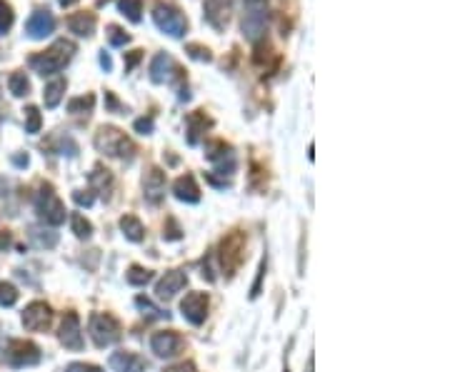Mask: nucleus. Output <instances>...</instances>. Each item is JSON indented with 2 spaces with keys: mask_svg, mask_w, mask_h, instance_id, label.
Masks as SVG:
<instances>
[{
  "mask_svg": "<svg viewBox=\"0 0 450 372\" xmlns=\"http://www.w3.org/2000/svg\"><path fill=\"white\" fill-rule=\"evenodd\" d=\"M75 50H78V48H75L73 40H65V37H60V40H55L48 50L30 55V60H28V63H30V68L35 70L38 75L48 78V75H58L60 70L70 63V58L75 55Z\"/></svg>",
  "mask_w": 450,
  "mask_h": 372,
  "instance_id": "nucleus-1",
  "label": "nucleus"
},
{
  "mask_svg": "<svg viewBox=\"0 0 450 372\" xmlns=\"http://www.w3.org/2000/svg\"><path fill=\"white\" fill-rule=\"evenodd\" d=\"M93 143H96L98 153L108 155V158L133 160V155H135V145H133V140L128 138L120 128H116V125H103V128H98L96 140H93Z\"/></svg>",
  "mask_w": 450,
  "mask_h": 372,
  "instance_id": "nucleus-2",
  "label": "nucleus"
},
{
  "mask_svg": "<svg viewBox=\"0 0 450 372\" xmlns=\"http://www.w3.org/2000/svg\"><path fill=\"white\" fill-rule=\"evenodd\" d=\"M88 332L90 337H93V342H96L98 347H111L116 345L118 340H120L123 330H120V322H118L113 315L108 313H93L88 320Z\"/></svg>",
  "mask_w": 450,
  "mask_h": 372,
  "instance_id": "nucleus-3",
  "label": "nucleus"
},
{
  "mask_svg": "<svg viewBox=\"0 0 450 372\" xmlns=\"http://www.w3.org/2000/svg\"><path fill=\"white\" fill-rule=\"evenodd\" d=\"M153 21L160 30L173 37H183L188 33V18L175 3H163V0H160L158 6L153 8Z\"/></svg>",
  "mask_w": 450,
  "mask_h": 372,
  "instance_id": "nucleus-4",
  "label": "nucleus"
},
{
  "mask_svg": "<svg viewBox=\"0 0 450 372\" xmlns=\"http://www.w3.org/2000/svg\"><path fill=\"white\" fill-rule=\"evenodd\" d=\"M35 213L43 223L53 225V228H58V225L65 223V205L60 202V197L55 195L53 185L40 187V192L35 195Z\"/></svg>",
  "mask_w": 450,
  "mask_h": 372,
  "instance_id": "nucleus-5",
  "label": "nucleus"
},
{
  "mask_svg": "<svg viewBox=\"0 0 450 372\" xmlns=\"http://www.w3.org/2000/svg\"><path fill=\"white\" fill-rule=\"evenodd\" d=\"M40 357V347L30 340H11L6 345V350H3V362L8 367H16V370L38 365Z\"/></svg>",
  "mask_w": 450,
  "mask_h": 372,
  "instance_id": "nucleus-6",
  "label": "nucleus"
},
{
  "mask_svg": "<svg viewBox=\"0 0 450 372\" xmlns=\"http://www.w3.org/2000/svg\"><path fill=\"white\" fill-rule=\"evenodd\" d=\"M243 250H245V235L240 230L230 233L220 245V265L228 275H235V270L243 262Z\"/></svg>",
  "mask_w": 450,
  "mask_h": 372,
  "instance_id": "nucleus-7",
  "label": "nucleus"
},
{
  "mask_svg": "<svg viewBox=\"0 0 450 372\" xmlns=\"http://www.w3.org/2000/svg\"><path fill=\"white\" fill-rule=\"evenodd\" d=\"M150 80L153 83H173V80H183L186 78V73H183V68H180L178 63H175L173 58H170L168 53H158L153 60H150Z\"/></svg>",
  "mask_w": 450,
  "mask_h": 372,
  "instance_id": "nucleus-8",
  "label": "nucleus"
},
{
  "mask_svg": "<svg viewBox=\"0 0 450 372\" xmlns=\"http://www.w3.org/2000/svg\"><path fill=\"white\" fill-rule=\"evenodd\" d=\"M233 13V0H206L203 3V18L215 30H225Z\"/></svg>",
  "mask_w": 450,
  "mask_h": 372,
  "instance_id": "nucleus-9",
  "label": "nucleus"
},
{
  "mask_svg": "<svg viewBox=\"0 0 450 372\" xmlns=\"http://www.w3.org/2000/svg\"><path fill=\"white\" fill-rule=\"evenodd\" d=\"M183 345H186V340L175 332V330H165V332H155L153 340H150V350L155 352L158 357H163V360H168V357H175L180 355V350H183Z\"/></svg>",
  "mask_w": 450,
  "mask_h": 372,
  "instance_id": "nucleus-10",
  "label": "nucleus"
},
{
  "mask_svg": "<svg viewBox=\"0 0 450 372\" xmlns=\"http://www.w3.org/2000/svg\"><path fill=\"white\" fill-rule=\"evenodd\" d=\"M180 313L191 325H203L208 318V295L206 293H188L180 303Z\"/></svg>",
  "mask_w": 450,
  "mask_h": 372,
  "instance_id": "nucleus-11",
  "label": "nucleus"
},
{
  "mask_svg": "<svg viewBox=\"0 0 450 372\" xmlns=\"http://www.w3.org/2000/svg\"><path fill=\"white\" fill-rule=\"evenodd\" d=\"M50 320H53V313H50V308L45 303H30L26 310H23V325H26V330H30V332H40V330H45L50 325Z\"/></svg>",
  "mask_w": 450,
  "mask_h": 372,
  "instance_id": "nucleus-12",
  "label": "nucleus"
},
{
  "mask_svg": "<svg viewBox=\"0 0 450 372\" xmlns=\"http://www.w3.org/2000/svg\"><path fill=\"white\" fill-rule=\"evenodd\" d=\"M60 342H63L68 350H83V332H80V318L75 313H68L60 322L58 332Z\"/></svg>",
  "mask_w": 450,
  "mask_h": 372,
  "instance_id": "nucleus-13",
  "label": "nucleus"
},
{
  "mask_svg": "<svg viewBox=\"0 0 450 372\" xmlns=\"http://www.w3.org/2000/svg\"><path fill=\"white\" fill-rule=\"evenodd\" d=\"M186 285H188L186 272H183V270H170L158 280V285H155V295H158L160 300H173Z\"/></svg>",
  "mask_w": 450,
  "mask_h": 372,
  "instance_id": "nucleus-14",
  "label": "nucleus"
},
{
  "mask_svg": "<svg viewBox=\"0 0 450 372\" xmlns=\"http://www.w3.org/2000/svg\"><path fill=\"white\" fill-rule=\"evenodd\" d=\"M55 30V18L48 11H35L26 23V33L33 40H43Z\"/></svg>",
  "mask_w": 450,
  "mask_h": 372,
  "instance_id": "nucleus-15",
  "label": "nucleus"
},
{
  "mask_svg": "<svg viewBox=\"0 0 450 372\" xmlns=\"http://www.w3.org/2000/svg\"><path fill=\"white\" fill-rule=\"evenodd\" d=\"M143 195L150 205H158L165 195V173L160 168H150L143 178Z\"/></svg>",
  "mask_w": 450,
  "mask_h": 372,
  "instance_id": "nucleus-16",
  "label": "nucleus"
},
{
  "mask_svg": "<svg viewBox=\"0 0 450 372\" xmlns=\"http://www.w3.org/2000/svg\"><path fill=\"white\" fill-rule=\"evenodd\" d=\"M111 367L116 372H145L148 370V362L140 355H135V352L118 350L111 355Z\"/></svg>",
  "mask_w": 450,
  "mask_h": 372,
  "instance_id": "nucleus-17",
  "label": "nucleus"
},
{
  "mask_svg": "<svg viewBox=\"0 0 450 372\" xmlns=\"http://www.w3.org/2000/svg\"><path fill=\"white\" fill-rule=\"evenodd\" d=\"M65 25H68V30L75 33L78 37H90L93 33H96L98 18H96V13L80 11V13H73V16H68Z\"/></svg>",
  "mask_w": 450,
  "mask_h": 372,
  "instance_id": "nucleus-18",
  "label": "nucleus"
},
{
  "mask_svg": "<svg viewBox=\"0 0 450 372\" xmlns=\"http://www.w3.org/2000/svg\"><path fill=\"white\" fill-rule=\"evenodd\" d=\"M186 125H188V143L198 145L203 135H206V130L213 128V120L203 110H196L186 117Z\"/></svg>",
  "mask_w": 450,
  "mask_h": 372,
  "instance_id": "nucleus-19",
  "label": "nucleus"
},
{
  "mask_svg": "<svg viewBox=\"0 0 450 372\" xmlns=\"http://www.w3.org/2000/svg\"><path fill=\"white\" fill-rule=\"evenodd\" d=\"M265 21H268L265 11H248L243 16V35L248 40H253V43H258L260 37L265 35Z\"/></svg>",
  "mask_w": 450,
  "mask_h": 372,
  "instance_id": "nucleus-20",
  "label": "nucleus"
},
{
  "mask_svg": "<svg viewBox=\"0 0 450 372\" xmlns=\"http://www.w3.org/2000/svg\"><path fill=\"white\" fill-rule=\"evenodd\" d=\"M113 185H116L113 173L108 170V168H103V165H96L93 173H90V192H98V195L108 200L113 192Z\"/></svg>",
  "mask_w": 450,
  "mask_h": 372,
  "instance_id": "nucleus-21",
  "label": "nucleus"
},
{
  "mask_svg": "<svg viewBox=\"0 0 450 372\" xmlns=\"http://www.w3.org/2000/svg\"><path fill=\"white\" fill-rule=\"evenodd\" d=\"M173 192L180 202H191V205H196V202L201 200V187H198V182L193 175H180L178 180L173 182Z\"/></svg>",
  "mask_w": 450,
  "mask_h": 372,
  "instance_id": "nucleus-22",
  "label": "nucleus"
},
{
  "mask_svg": "<svg viewBox=\"0 0 450 372\" xmlns=\"http://www.w3.org/2000/svg\"><path fill=\"white\" fill-rule=\"evenodd\" d=\"M65 88H68V83H65L63 78H55V80H50L48 86H45V91H43V103H45V107H58L60 105V100H63V95H65Z\"/></svg>",
  "mask_w": 450,
  "mask_h": 372,
  "instance_id": "nucleus-23",
  "label": "nucleus"
},
{
  "mask_svg": "<svg viewBox=\"0 0 450 372\" xmlns=\"http://www.w3.org/2000/svg\"><path fill=\"white\" fill-rule=\"evenodd\" d=\"M120 230L130 243H143L145 238V228L135 215H123L120 218Z\"/></svg>",
  "mask_w": 450,
  "mask_h": 372,
  "instance_id": "nucleus-24",
  "label": "nucleus"
},
{
  "mask_svg": "<svg viewBox=\"0 0 450 372\" xmlns=\"http://www.w3.org/2000/svg\"><path fill=\"white\" fill-rule=\"evenodd\" d=\"M230 155H233V148L225 140H210V143H206V158L213 160V163H223Z\"/></svg>",
  "mask_w": 450,
  "mask_h": 372,
  "instance_id": "nucleus-25",
  "label": "nucleus"
},
{
  "mask_svg": "<svg viewBox=\"0 0 450 372\" xmlns=\"http://www.w3.org/2000/svg\"><path fill=\"white\" fill-rule=\"evenodd\" d=\"M8 91L16 98H26L28 93H30V80L26 78V73H21V70L11 73V78H8Z\"/></svg>",
  "mask_w": 450,
  "mask_h": 372,
  "instance_id": "nucleus-26",
  "label": "nucleus"
},
{
  "mask_svg": "<svg viewBox=\"0 0 450 372\" xmlns=\"http://www.w3.org/2000/svg\"><path fill=\"white\" fill-rule=\"evenodd\" d=\"M96 107V95H80V98H70L68 100V112L73 115H88Z\"/></svg>",
  "mask_w": 450,
  "mask_h": 372,
  "instance_id": "nucleus-27",
  "label": "nucleus"
},
{
  "mask_svg": "<svg viewBox=\"0 0 450 372\" xmlns=\"http://www.w3.org/2000/svg\"><path fill=\"white\" fill-rule=\"evenodd\" d=\"M118 8L130 23H140V13H143V0H118Z\"/></svg>",
  "mask_w": 450,
  "mask_h": 372,
  "instance_id": "nucleus-28",
  "label": "nucleus"
},
{
  "mask_svg": "<svg viewBox=\"0 0 450 372\" xmlns=\"http://www.w3.org/2000/svg\"><path fill=\"white\" fill-rule=\"evenodd\" d=\"M125 280H128V285H133V287H143L153 280V272L145 270V267H140V265H133L130 270H128Z\"/></svg>",
  "mask_w": 450,
  "mask_h": 372,
  "instance_id": "nucleus-29",
  "label": "nucleus"
},
{
  "mask_svg": "<svg viewBox=\"0 0 450 372\" xmlns=\"http://www.w3.org/2000/svg\"><path fill=\"white\" fill-rule=\"evenodd\" d=\"M30 240L35 248H55V243H58V233H53V230H30Z\"/></svg>",
  "mask_w": 450,
  "mask_h": 372,
  "instance_id": "nucleus-30",
  "label": "nucleus"
},
{
  "mask_svg": "<svg viewBox=\"0 0 450 372\" xmlns=\"http://www.w3.org/2000/svg\"><path fill=\"white\" fill-rule=\"evenodd\" d=\"M106 37H108V43L113 45V48H123V45L130 43V35H128L125 30H123L120 25H116V23H111V25L106 28Z\"/></svg>",
  "mask_w": 450,
  "mask_h": 372,
  "instance_id": "nucleus-31",
  "label": "nucleus"
},
{
  "mask_svg": "<svg viewBox=\"0 0 450 372\" xmlns=\"http://www.w3.org/2000/svg\"><path fill=\"white\" fill-rule=\"evenodd\" d=\"M70 228H73L75 238H80V240H88L90 235H93V225H90L88 220H85L80 213H73V215H70Z\"/></svg>",
  "mask_w": 450,
  "mask_h": 372,
  "instance_id": "nucleus-32",
  "label": "nucleus"
},
{
  "mask_svg": "<svg viewBox=\"0 0 450 372\" xmlns=\"http://www.w3.org/2000/svg\"><path fill=\"white\" fill-rule=\"evenodd\" d=\"M40 128H43V115H40V110H38L35 105H28V107H26V133L35 135V133H40Z\"/></svg>",
  "mask_w": 450,
  "mask_h": 372,
  "instance_id": "nucleus-33",
  "label": "nucleus"
},
{
  "mask_svg": "<svg viewBox=\"0 0 450 372\" xmlns=\"http://www.w3.org/2000/svg\"><path fill=\"white\" fill-rule=\"evenodd\" d=\"M13 23H16V13H13L11 3L0 0V35H6L13 28Z\"/></svg>",
  "mask_w": 450,
  "mask_h": 372,
  "instance_id": "nucleus-34",
  "label": "nucleus"
},
{
  "mask_svg": "<svg viewBox=\"0 0 450 372\" xmlns=\"http://www.w3.org/2000/svg\"><path fill=\"white\" fill-rule=\"evenodd\" d=\"M18 303V287L13 282H0V305L3 308H13Z\"/></svg>",
  "mask_w": 450,
  "mask_h": 372,
  "instance_id": "nucleus-35",
  "label": "nucleus"
},
{
  "mask_svg": "<svg viewBox=\"0 0 450 372\" xmlns=\"http://www.w3.org/2000/svg\"><path fill=\"white\" fill-rule=\"evenodd\" d=\"M186 53L191 55V58H196V60H203V63H210V60H213L210 48H206V45H201V43H188Z\"/></svg>",
  "mask_w": 450,
  "mask_h": 372,
  "instance_id": "nucleus-36",
  "label": "nucleus"
},
{
  "mask_svg": "<svg viewBox=\"0 0 450 372\" xmlns=\"http://www.w3.org/2000/svg\"><path fill=\"white\" fill-rule=\"evenodd\" d=\"M135 305H138L140 310H148V315L150 318H168V313H163V310H158V308H153V303H150L148 298H143V295H140V298H135Z\"/></svg>",
  "mask_w": 450,
  "mask_h": 372,
  "instance_id": "nucleus-37",
  "label": "nucleus"
},
{
  "mask_svg": "<svg viewBox=\"0 0 450 372\" xmlns=\"http://www.w3.org/2000/svg\"><path fill=\"white\" fill-rule=\"evenodd\" d=\"M73 200L78 202L80 208H90V205L96 202V195H93L90 190H75L73 192Z\"/></svg>",
  "mask_w": 450,
  "mask_h": 372,
  "instance_id": "nucleus-38",
  "label": "nucleus"
},
{
  "mask_svg": "<svg viewBox=\"0 0 450 372\" xmlns=\"http://www.w3.org/2000/svg\"><path fill=\"white\" fill-rule=\"evenodd\" d=\"M63 372H103V367L90 365V362H70Z\"/></svg>",
  "mask_w": 450,
  "mask_h": 372,
  "instance_id": "nucleus-39",
  "label": "nucleus"
},
{
  "mask_svg": "<svg viewBox=\"0 0 450 372\" xmlns=\"http://www.w3.org/2000/svg\"><path fill=\"white\" fill-rule=\"evenodd\" d=\"M265 267H268V262H265V257L260 260L258 265V275H255V282H253V290H250V298H258L260 295V285H263V277H265Z\"/></svg>",
  "mask_w": 450,
  "mask_h": 372,
  "instance_id": "nucleus-40",
  "label": "nucleus"
},
{
  "mask_svg": "<svg viewBox=\"0 0 450 372\" xmlns=\"http://www.w3.org/2000/svg\"><path fill=\"white\" fill-rule=\"evenodd\" d=\"M106 107L111 112H118V115H120V112H125V105H123V103L116 98V93H111V91H106Z\"/></svg>",
  "mask_w": 450,
  "mask_h": 372,
  "instance_id": "nucleus-41",
  "label": "nucleus"
},
{
  "mask_svg": "<svg viewBox=\"0 0 450 372\" xmlns=\"http://www.w3.org/2000/svg\"><path fill=\"white\" fill-rule=\"evenodd\" d=\"M123 58H125V73H130V70L143 60V50H130V53H125Z\"/></svg>",
  "mask_w": 450,
  "mask_h": 372,
  "instance_id": "nucleus-42",
  "label": "nucleus"
},
{
  "mask_svg": "<svg viewBox=\"0 0 450 372\" xmlns=\"http://www.w3.org/2000/svg\"><path fill=\"white\" fill-rule=\"evenodd\" d=\"M135 130H138L140 135H150L153 133V117H138V120H135Z\"/></svg>",
  "mask_w": 450,
  "mask_h": 372,
  "instance_id": "nucleus-43",
  "label": "nucleus"
},
{
  "mask_svg": "<svg viewBox=\"0 0 450 372\" xmlns=\"http://www.w3.org/2000/svg\"><path fill=\"white\" fill-rule=\"evenodd\" d=\"M245 11H265L268 0H243Z\"/></svg>",
  "mask_w": 450,
  "mask_h": 372,
  "instance_id": "nucleus-44",
  "label": "nucleus"
},
{
  "mask_svg": "<svg viewBox=\"0 0 450 372\" xmlns=\"http://www.w3.org/2000/svg\"><path fill=\"white\" fill-rule=\"evenodd\" d=\"M165 372H198V370H196V365H193V362H180V365L168 367Z\"/></svg>",
  "mask_w": 450,
  "mask_h": 372,
  "instance_id": "nucleus-45",
  "label": "nucleus"
},
{
  "mask_svg": "<svg viewBox=\"0 0 450 372\" xmlns=\"http://www.w3.org/2000/svg\"><path fill=\"white\" fill-rule=\"evenodd\" d=\"M13 245V238H11V233H0V250H8Z\"/></svg>",
  "mask_w": 450,
  "mask_h": 372,
  "instance_id": "nucleus-46",
  "label": "nucleus"
},
{
  "mask_svg": "<svg viewBox=\"0 0 450 372\" xmlns=\"http://www.w3.org/2000/svg\"><path fill=\"white\" fill-rule=\"evenodd\" d=\"M101 65H103V68H106V70H111V68H113V63H111V55H108L106 50H103V53H101Z\"/></svg>",
  "mask_w": 450,
  "mask_h": 372,
  "instance_id": "nucleus-47",
  "label": "nucleus"
},
{
  "mask_svg": "<svg viewBox=\"0 0 450 372\" xmlns=\"http://www.w3.org/2000/svg\"><path fill=\"white\" fill-rule=\"evenodd\" d=\"M58 3H60V6H63V8H70V6H75L78 0H58Z\"/></svg>",
  "mask_w": 450,
  "mask_h": 372,
  "instance_id": "nucleus-48",
  "label": "nucleus"
}]
</instances>
